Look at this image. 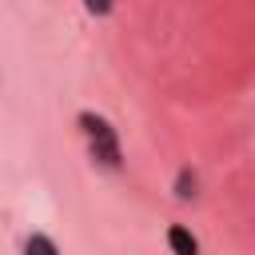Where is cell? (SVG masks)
Masks as SVG:
<instances>
[{
  "label": "cell",
  "mask_w": 255,
  "mask_h": 255,
  "mask_svg": "<svg viewBox=\"0 0 255 255\" xmlns=\"http://www.w3.org/2000/svg\"><path fill=\"white\" fill-rule=\"evenodd\" d=\"M80 128H84V135H88V147H92V155H96L104 167H120V143H116V131H112V124H108L104 116H92V112H84V116H80Z\"/></svg>",
  "instance_id": "1"
},
{
  "label": "cell",
  "mask_w": 255,
  "mask_h": 255,
  "mask_svg": "<svg viewBox=\"0 0 255 255\" xmlns=\"http://www.w3.org/2000/svg\"><path fill=\"white\" fill-rule=\"evenodd\" d=\"M167 243H171L175 255H199V243H195V235L187 227H171L167 231Z\"/></svg>",
  "instance_id": "2"
},
{
  "label": "cell",
  "mask_w": 255,
  "mask_h": 255,
  "mask_svg": "<svg viewBox=\"0 0 255 255\" xmlns=\"http://www.w3.org/2000/svg\"><path fill=\"white\" fill-rule=\"evenodd\" d=\"M24 255H60V251H56V243L48 235H32L28 247H24Z\"/></svg>",
  "instance_id": "3"
},
{
  "label": "cell",
  "mask_w": 255,
  "mask_h": 255,
  "mask_svg": "<svg viewBox=\"0 0 255 255\" xmlns=\"http://www.w3.org/2000/svg\"><path fill=\"white\" fill-rule=\"evenodd\" d=\"M175 195H179V199H191V195H195V175H187V171H183V175H179V191H175Z\"/></svg>",
  "instance_id": "4"
},
{
  "label": "cell",
  "mask_w": 255,
  "mask_h": 255,
  "mask_svg": "<svg viewBox=\"0 0 255 255\" xmlns=\"http://www.w3.org/2000/svg\"><path fill=\"white\" fill-rule=\"evenodd\" d=\"M88 4V12H96V16H104L108 8H112V0H84Z\"/></svg>",
  "instance_id": "5"
}]
</instances>
